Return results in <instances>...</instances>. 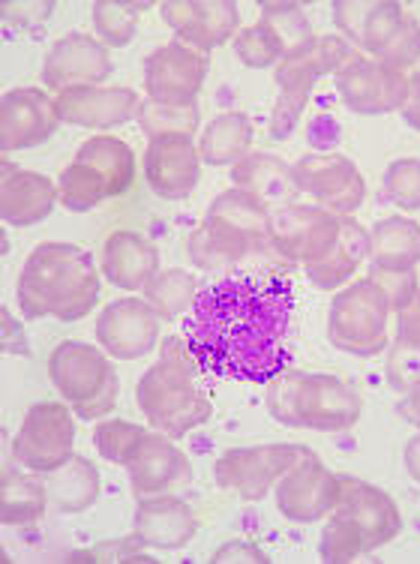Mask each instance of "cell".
<instances>
[{
  "label": "cell",
  "mask_w": 420,
  "mask_h": 564,
  "mask_svg": "<svg viewBox=\"0 0 420 564\" xmlns=\"http://www.w3.org/2000/svg\"><path fill=\"white\" fill-rule=\"evenodd\" d=\"M294 306V285L280 271L219 276L181 318L186 355L214 379L268 384L289 367Z\"/></svg>",
  "instance_id": "cell-1"
},
{
  "label": "cell",
  "mask_w": 420,
  "mask_h": 564,
  "mask_svg": "<svg viewBox=\"0 0 420 564\" xmlns=\"http://www.w3.org/2000/svg\"><path fill=\"white\" fill-rule=\"evenodd\" d=\"M190 259L202 271H273V264H289L273 240L270 207L237 186L214 198L205 223L190 238Z\"/></svg>",
  "instance_id": "cell-2"
},
{
  "label": "cell",
  "mask_w": 420,
  "mask_h": 564,
  "mask_svg": "<svg viewBox=\"0 0 420 564\" xmlns=\"http://www.w3.org/2000/svg\"><path fill=\"white\" fill-rule=\"evenodd\" d=\"M99 271L94 256L76 243H40L19 276V306L24 318L78 322L99 304Z\"/></svg>",
  "instance_id": "cell-3"
},
{
  "label": "cell",
  "mask_w": 420,
  "mask_h": 564,
  "mask_svg": "<svg viewBox=\"0 0 420 564\" xmlns=\"http://www.w3.org/2000/svg\"><path fill=\"white\" fill-rule=\"evenodd\" d=\"M402 532V513L385 489L345 475L340 478V499L324 522L319 555L324 562H355L360 555L388 546Z\"/></svg>",
  "instance_id": "cell-4"
},
{
  "label": "cell",
  "mask_w": 420,
  "mask_h": 564,
  "mask_svg": "<svg viewBox=\"0 0 420 564\" xmlns=\"http://www.w3.org/2000/svg\"><path fill=\"white\" fill-rule=\"evenodd\" d=\"M265 402L270 417L282 426L319 433L352 430L364 412V400L352 381L310 369H282L277 379L268 381Z\"/></svg>",
  "instance_id": "cell-5"
},
{
  "label": "cell",
  "mask_w": 420,
  "mask_h": 564,
  "mask_svg": "<svg viewBox=\"0 0 420 564\" xmlns=\"http://www.w3.org/2000/svg\"><path fill=\"white\" fill-rule=\"evenodd\" d=\"M198 372L202 369L195 367L190 355L169 351L141 376L139 409L151 426L177 438L211 421L214 402L207 397Z\"/></svg>",
  "instance_id": "cell-6"
},
{
  "label": "cell",
  "mask_w": 420,
  "mask_h": 564,
  "mask_svg": "<svg viewBox=\"0 0 420 564\" xmlns=\"http://www.w3.org/2000/svg\"><path fill=\"white\" fill-rule=\"evenodd\" d=\"M136 184V153L115 135H94L76 151L61 174V205L69 214H87L106 198L130 193Z\"/></svg>",
  "instance_id": "cell-7"
},
{
  "label": "cell",
  "mask_w": 420,
  "mask_h": 564,
  "mask_svg": "<svg viewBox=\"0 0 420 564\" xmlns=\"http://www.w3.org/2000/svg\"><path fill=\"white\" fill-rule=\"evenodd\" d=\"M49 379L82 421H99L118 405V372L97 346L61 343L49 358Z\"/></svg>",
  "instance_id": "cell-8"
},
{
  "label": "cell",
  "mask_w": 420,
  "mask_h": 564,
  "mask_svg": "<svg viewBox=\"0 0 420 564\" xmlns=\"http://www.w3.org/2000/svg\"><path fill=\"white\" fill-rule=\"evenodd\" d=\"M390 304L373 276L336 294L327 315V339L355 358H373L388 346Z\"/></svg>",
  "instance_id": "cell-9"
},
{
  "label": "cell",
  "mask_w": 420,
  "mask_h": 564,
  "mask_svg": "<svg viewBox=\"0 0 420 564\" xmlns=\"http://www.w3.org/2000/svg\"><path fill=\"white\" fill-rule=\"evenodd\" d=\"M76 421L64 402H36L28 409L22 430L12 442V454L36 475H52L73 456Z\"/></svg>",
  "instance_id": "cell-10"
},
{
  "label": "cell",
  "mask_w": 420,
  "mask_h": 564,
  "mask_svg": "<svg viewBox=\"0 0 420 564\" xmlns=\"http://www.w3.org/2000/svg\"><path fill=\"white\" fill-rule=\"evenodd\" d=\"M303 451H306L303 445H286V442L235 447L216 459L214 478L219 489L235 492L240 501H261L277 487V480L301 459Z\"/></svg>",
  "instance_id": "cell-11"
},
{
  "label": "cell",
  "mask_w": 420,
  "mask_h": 564,
  "mask_svg": "<svg viewBox=\"0 0 420 564\" xmlns=\"http://www.w3.org/2000/svg\"><path fill=\"white\" fill-rule=\"evenodd\" d=\"M294 184L298 193H306L315 207H324L336 217H348L364 205L367 184L364 174L348 156L340 153H310L301 163H294Z\"/></svg>",
  "instance_id": "cell-12"
},
{
  "label": "cell",
  "mask_w": 420,
  "mask_h": 564,
  "mask_svg": "<svg viewBox=\"0 0 420 564\" xmlns=\"http://www.w3.org/2000/svg\"><path fill=\"white\" fill-rule=\"evenodd\" d=\"M343 219L315 205H282L273 214V240L289 264H315L334 250Z\"/></svg>",
  "instance_id": "cell-13"
},
{
  "label": "cell",
  "mask_w": 420,
  "mask_h": 564,
  "mask_svg": "<svg viewBox=\"0 0 420 564\" xmlns=\"http://www.w3.org/2000/svg\"><path fill=\"white\" fill-rule=\"evenodd\" d=\"M277 508L291 522H319L336 508L340 478L306 447L301 459L277 480Z\"/></svg>",
  "instance_id": "cell-14"
},
{
  "label": "cell",
  "mask_w": 420,
  "mask_h": 564,
  "mask_svg": "<svg viewBox=\"0 0 420 564\" xmlns=\"http://www.w3.org/2000/svg\"><path fill=\"white\" fill-rule=\"evenodd\" d=\"M165 318L141 297H120L99 313L97 339L111 358L139 360L151 355L165 330Z\"/></svg>",
  "instance_id": "cell-15"
},
{
  "label": "cell",
  "mask_w": 420,
  "mask_h": 564,
  "mask_svg": "<svg viewBox=\"0 0 420 564\" xmlns=\"http://www.w3.org/2000/svg\"><path fill=\"white\" fill-rule=\"evenodd\" d=\"M336 94L355 115H390L402 109L409 94V76L373 57L355 55L334 76Z\"/></svg>",
  "instance_id": "cell-16"
},
{
  "label": "cell",
  "mask_w": 420,
  "mask_h": 564,
  "mask_svg": "<svg viewBox=\"0 0 420 564\" xmlns=\"http://www.w3.org/2000/svg\"><path fill=\"white\" fill-rule=\"evenodd\" d=\"M207 57L184 43H165L144 61V87L160 106H195L205 87Z\"/></svg>",
  "instance_id": "cell-17"
},
{
  "label": "cell",
  "mask_w": 420,
  "mask_h": 564,
  "mask_svg": "<svg viewBox=\"0 0 420 564\" xmlns=\"http://www.w3.org/2000/svg\"><path fill=\"white\" fill-rule=\"evenodd\" d=\"M111 76L108 45L87 33H66L49 48L43 61V82L57 94L73 87H99Z\"/></svg>",
  "instance_id": "cell-18"
},
{
  "label": "cell",
  "mask_w": 420,
  "mask_h": 564,
  "mask_svg": "<svg viewBox=\"0 0 420 564\" xmlns=\"http://www.w3.org/2000/svg\"><path fill=\"white\" fill-rule=\"evenodd\" d=\"M165 24L177 33V43L195 52H211L237 33L240 12L231 0H169L160 7Z\"/></svg>",
  "instance_id": "cell-19"
},
{
  "label": "cell",
  "mask_w": 420,
  "mask_h": 564,
  "mask_svg": "<svg viewBox=\"0 0 420 564\" xmlns=\"http://www.w3.org/2000/svg\"><path fill=\"white\" fill-rule=\"evenodd\" d=\"M130 487L136 499H153V496H172L174 489L186 487L193 480V466L184 451L172 445V435L144 433L139 451L127 463Z\"/></svg>",
  "instance_id": "cell-20"
},
{
  "label": "cell",
  "mask_w": 420,
  "mask_h": 564,
  "mask_svg": "<svg viewBox=\"0 0 420 564\" xmlns=\"http://www.w3.org/2000/svg\"><path fill=\"white\" fill-rule=\"evenodd\" d=\"M57 106L45 90L15 87L0 99V148L3 153L43 144L57 130Z\"/></svg>",
  "instance_id": "cell-21"
},
{
  "label": "cell",
  "mask_w": 420,
  "mask_h": 564,
  "mask_svg": "<svg viewBox=\"0 0 420 564\" xmlns=\"http://www.w3.org/2000/svg\"><path fill=\"white\" fill-rule=\"evenodd\" d=\"M144 177L160 198L177 202L202 181V156L190 135H160L144 151Z\"/></svg>",
  "instance_id": "cell-22"
},
{
  "label": "cell",
  "mask_w": 420,
  "mask_h": 564,
  "mask_svg": "<svg viewBox=\"0 0 420 564\" xmlns=\"http://www.w3.org/2000/svg\"><path fill=\"white\" fill-rule=\"evenodd\" d=\"M57 118L73 127H90V130H111L120 123L139 118L141 97L132 87H73L54 99Z\"/></svg>",
  "instance_id": "cell-23"
},
{
  "label": "cell",
  "mask_w": 420,
  "mask_h": 564,
  "mask_svg": "<svg viewBox=\"0 0 420 564\" xmlns=\"http://www.w3.org/2000/svg\"><path fill=\"white\" fill-rule=\"evenodd\" d=\"M198 532L193 508L177 496H153L141 499L132 522V534L144 550H181Z\"/></svg>",
  "instance_id": "cell-24"
},
{
  "label": "cell",
  "mask_w": 420,
  "mask_h": 564,
  "mask_svg": "<svg viewBox=\"0 0 420 564\" xmlns=\"http://www.w3.org/2000/svg\"><path fill=\"white\" fill-rule=\"evenodd\" d=\"M103 273L123 292H144L160 273V250L139 231H115L103 243Z\"/></svg>",
  "instance_id": "cell-25"
},
{
  "label": "cell",
  "mask_w": 420,
  "mask_h": 564,
  "mask_svg": "<svg viewBox=\"0 0 420 564\" xmlns=\"http://www.w3.org/2000/svg\"><path fill=\"white\" fill-rule=\"evenodd\" d=\"M61 202V189L45 174L12 172L3 177L0 189V217L12 228H28L52 217L54 205Z\"/></svg>",
  "instance_id": "cell-26"
},
{
  "label": "cell",
  "mask_w": 420,
  "mask_h": 564,
  "mask_svg": "<svg viewBox=\"0 0 420 564\" xmlns=\"http://www.w3.org/2000/svg\"><path fill=\"white\" fill-rule=\"evenodd\" d=\"M364 259H369L367 228L355 223L352 217H345L343 231H340V240H336L334 250L327 252L322 261L306 264L303 273H306V280L313 282L315 289L336 292V289H343L345 282L355 276L357 268L364 264Z\"/></svg>",
  "instance_id": "cell-27"
},
{
  "label": "cell",
  "mask_w": 420,
  "mask_h": 564,
  "mask_svg": "<svg viewBox=\"0 0 420 564\" xmlns=\"http://www.w3.org/2000/svg\"><path fill=\"white\" fill-rule=\"evenodd\" d=\"M231 181L237 189H244L249 196H256L265 205H289L298 196L294 184V165H289L273 153H249L231 169Z\"/></svg>",
  "instance_id": "cell-28"
},
{
  "label": "cell",
  "mask_w": 420,
  "mask_h": 564,
  "mask_svg": "<svg viewBox=\"0 0 420 564\" xmlns=\"http://www.w3.org/2000/svg\"><path fill=\"white\" fill-rule=\"evenodd\" d=\"M315 69L303 57H294V61H286V64L277 66V102H273V111H270V135L277 141H286L294 135L298 123H301V115L310 102V94H313L315 85Z\"/></svg>",
  "instance_id": "cell-29"
},
{
  "label": "cell",
  "mask_w": 420,
  "mask_h": 564,
  "mask_svg": "<svg viewBox=\"0 0 420 564\" xmlns=\"http://www.w3.org/2000/svg\"><path fill=\"white\" fill-rule=\"evenodd\" d=\"M376 271H414L420 264V226L409 217H388L369 235Z\"/></svg>",
  "instance_id": "cell-30"
},
{
  "label": "cell",
  "mask_w": 420,
  "mask_h": 564,
  "mask_svg": "<svg viewBox=\"0 0 420 564\" xmlns=\"http://www.w3.org/2000/svg\"><path fill=\"white\" fill-rule=\"evenodd\" d=\"M45 489L57 513H82L99 499V471L90 459L73 454L45 478Z\"/></svg>",
  "instance_id": "cell-31"
},
{
  "label": "cell",
  "mask_w": 420,
  "mask_h": 564,
  "mask_svg": "<svg viewBox=\"0 0 420 564\" xmlns=\"http://www.w3.org/2000/svg\"><path fill=\"white\" fill-rule=\"evenodd\" d=\"M252 120L244 111L216 115L198 139V156L205 165H237L252 148Z\"/></svg>",
  "instance_id": "cell-32"
},
{
  "label": "cell",
  "mask_w": 420,
  "mask_h": 564,
  "mask_svg": "<svg viewBox=\"0 0 420 564\" xmlns=\"http://www.w3.org/2000/svg\"><path fill=\"white\" fill-rule=\"evenodd\" d=\"M45 508H49V489L43 480L28 478L22 471H3V480H0L3 525H31L43 520Z\"/></svg>",
  "instance_id": "cell-33"
},
{
  "label": "cell",
  "mask_w": 420,
  "mask_h": 564,
  "mask_svg": "<svg viewBox=\"0 0 420 564\" xmlns=\"http://www.w3.org/2000/svg\"><path fill=\"white\" fill-rule=\"evenodd\" d=\"M261 22L277 33V40L282 43V52H286V61L306 55L315 40H319L313 24L303 15L298 3H261Z\"/></svg>",
  "instance_id": "cell-34"
},
{
  "label": "cell",
  "mask_w": 420,
  "mask_h": 564,
  "mask_svg": "<svg viewBox=\"0 0 420 564\" xmlns=\"http://www.w3.org/2000/svg\"><path fill=\"white\" fill-rule=\"evenodd\" d=\"M198 297V285H195L193 273L172 268V271L157 273L148 285H144V301L165 318V322H177L190 313V306Z\"/></svg>",
  "instance_id": "cell-35"
},
{
  "label": "cell",
  "mask_w": 420,
  "mask_h": 564,
  "mask_svg": "<svg viewBox=\"0 0 420 564\" xmlns=\"http://www.w3.org/2000/svg\"><path fill=\"white\" fill-rule=\"evenodd\" d=\"M144 10H151V3H118V0H99L94 3V28L103 36V43L111 48H123L136 36V24Z\"/></svg>",
  "instance_id": "cell-36"
},
{
  "label": "cell",
  "mask_w": 420,
  "mask_h": 564,
  "mask_svg": "<svg viewBox=\"0 0 420 564\" xmlns=\"http://www.w3.org/2000/svg\"><path fill=\"white\" fill-rule=\"evenodd\" d=\"M139 123L148 139H160V135H190L195 139L198 132V109L195 106H160V102H144L139 111Z\"/></svg>",
  "instance_id": "cell-37"
},
{
  "label": "cell",
  "mask_w": 420,
  "mask_h": 564,
  "mask_svg": "<svg viewBox=\"0 0 420 564\" xmlns=\"http://www.w3.org/2000/svg\"><path fill=\"white\" fill-rule=\"evenodd\" d=\"M144 433H148L144 426H136L130 421H103L94 430V442H97L103 459L115 463V466H127L139 451Z\"/></svg>",
  "instance_id": "cell-38"
},
{
  "label": "cell",
  "mask_w": 420,
  "mask_h": 564,
  "mask_svg": "<svg viewBox=\"0 0 420 564\" xmlns=\"http://www.w3.org/2000/svg\"><path fill=\"white\" fill-rule=\"evenodd\" d=\"M235 52L237 57L247 66H252V69H268V66H280L282 61H286L282 43L265 22L252 24V28H244V31L237 33Z\"/></svg>",
  "instance_id": "cell-39"
},
{
  "label": "cell",
  "mask_w": 420,
  "mask_h": 564,
  "mask_svg": "<svg viewBox=\"0 0 420 564\" xmlns=\"http://www.w3.org/2000/svg\"><path fill=\"white\" fill-rule=\"evenodd\" d=\"M385 196L399 210H420V160H397L385 172Z\"/></svg>",
  "instance_id": "cell-40"
},
{
  "label": "cell",
  "mask_w": 420,
  "mask_h": 564,
  "mask_svg": "<svg viewBox=\"0 0 420 564\" xmlns=\"http://www.w3.org/2000/svg\"><path fill=\"white\" fill-rule=\"evenodd\" d=\"M355 45L348 43L345 36H336V33H327V36H319L313 43V48L301 55L306 64L313 66L315 76H336L352 57H355Z\"/></svg>",
  "instance_id": "cell-41"
},
{
  "label": "cell",
  "mask_w": 420,
  "mask_h": 564,
  "mask_svg": "<svg viewBox=\"0 0 420 564\" xmlns=\"http://www.w3.org/2000/svg\"><path fill=\"white\" fill-rule=\"evenodd\" d=\"M144 546L136 534L130 538H120V541H103L97 543L94 550H85V553H73L69 562H153L151 555L141 553Z\"/></svg>",
  "instance_id": "cell-42"
},
{
  "label": "cell",
  "mask_w": 420,
  "mask_h": 564,
  "mask_svg": "<svg viewBox=\"0 0 420 564\" xmlns=\"http://www.w3.org/2000/svg\"><path fill=\"white\" fill-rule=\"evenodd\" d=\"M373 280H376L378 289L385 292L394 313H399L402 306L409 304L411 294L420 289L418 273L414 271H373Z\"/></svg>",
  "instance_id": "cell-43"
},
{
  "label": "cell",
  "mask_w": 420,
  "mask_h": 564,
  "mask_svg": "<svg viewBox=\"0 0 420 564\" xmlns=\"http://www.w3.org/2000/svg\"><path fill=\"white\" fill-rule=\"evenodd\" d=\"M399 346L420 355V289L411 294V301L397 313Z\"/></svg>",
  "instance_id": "cell-44"
},
{
  "label": "cell",
  "mask_w": 420,
  "mask_h": 564,
  "mask_svg": "<svg viewBox=\"0 0 420 564\" xmlns=\"http://www.w3.org/2000/svg\"><path fill=\"white\" fill-rule=\"evenodd\" d=\"M214 564H231V562H244V564H268L270 555L261 550L259 543H249V541H231V543H223L219 550L214 553L211 558Z\"/></svg>",
  "instance_id": "cell-45"
},
{
  "label": "cell",
  "mask_w": 420,
  "mask_h": 564,
  "mask_svg": "<svg viewBox=\"0 0 420 564\" xmlns=\"http://www.w3.org/2000/svg\"><path fill=\"white\" fill-rule=\"evenodd\" d=\"M54 12L52 0H43V3H3V19L15 28H24V24L45 22Z\"/></svg>",
  "instance_id": "cell-46"
},
{
  "label": "cell",
  "mask_w": 420,
  "mask_h": 564,
  "mask_svg": "<svg viewBox=\"0 0 420 564\" xmlns=\"http://www.w3.org/2000/svg\"><path fill=\"white\" fill-rule=\"evenodd\" d=\"M3 348L12 355H28V343H24L22 325L10 315V310L3 306Z\"/></svg>",
  "instance_id": "cell-47"
},
{
  "label": "cell",
  "mask_w": 420,
  "mask_h": 564,
  "mask_svg": "<svg viewBox=\"0 0 420 564\" xmlns=\"http://www.w3.org/2000/svg\"><path fill=\"white\" fill-rule=\"evenodd\" d=\"M402 120L420 130V73L409 76V94H406V102H402V109H399Z\"/></svg>",
  "instance_id": "cell-48"
},
{
  "label": "cell",
  "mask_w": 420,
  "mask_h": 564,
  "mask_svg": "<svg viewBox=\"0 0 420 564\" xmlns=\"http://www.w3.org/2000/svg\"><path fill=\"white\" fill-rule=\"evenodd\" d=\"M399 414L414 426H420V376L406 388V397L399 402Z\"/></svg>",
  "instance_id": "cell-49"
},
{
  "label": "cell",
  "mask_w": 420,
  "mask_h": 564,
  "mask_svg": "<svg viewBox=\"0 0 420 564\" xmlns=\"http://www.w3.org/2000/svg\"><path fill=\"white\" fill-rule=\"evenodd\" d=\"M406 468L414 484H420V433L411 435L409 445H406Z\"/></svg>",
  "instance_id": "cell-50"
}]
</instances>
